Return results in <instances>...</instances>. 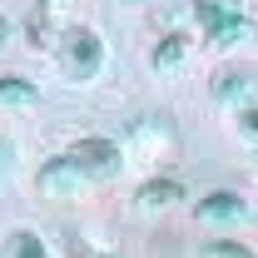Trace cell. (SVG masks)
Wrapping results in <instances>:
<instances>
[{
    "mask_svg": "<svg viewBox=\"0 0 258 258\" xmlns=\"http://www.w3.org/2000/svg\"><path fill=\"white\" fill-rule=\"evenodd\" d=\"M243 209H248V204H243L238 194L219 189V194H209V199H199V209H194V214H199L204 224H233V219H243Z\"/></svg>",
    "mask_w": 258,
    "mask_h": 258,
    "instance_id": "ba28073f",
    "label": "cell"
},
{
    "mask_svg": "<svg viewBox=\"0 0 258 258\" xmlns=\"http://www.w3.org/2000/svg\"><path fill=\"white\" fill-rule=\"evenodd\" d=\"M85 184H90V174L80 169V159H75V154H55V159L35 174V189L45 194V199H80V189H85Z\"/></svg>",
    "mask_w": 258,
    "mask_h": 258,
    "instance_id": "8992f818",
    "label": "cell"
},
{
    "mask_svg": "<svg viewBox=\"0 0 258 258\" xmlns=\"http://www.w3.org/2000/svg\"><path fill=\"white\" fill-rule=\"evenodd\" d=\"M70 154H75L80 169H85L90 179H99V184H104V179H114V174L124 169V154H119V144H114V139H80Z\"/></svg>",
    "mask_w": 258,
    "mask_h": 258,
    "instance_id": "52a82bcc",
    "label": "cell"
},
{
    "mask_svg": "<svg viewBox=\"0 0 258 258\" xmlns=\"http://www.w3.org/2000/svg\"><path fill=\"white\" fill-rule=\"evenodd\" d=\"M0 45H5V15H0Z\"/></svg>",
    "mask_w": 258,
    "mask_h": 258,
    "instance_id": "2e32d148",
    "label": "cell"
},
{
    "mask_svg": "<svg viewBox=\"0 0 258 258\" xmlns=\"http://www.w3.org/2000/svg\"><path fill=\"white\" fill-rule=\"evenodd\" d=\"M99 258H114V253H99Z\"/></svg>",
    "mask_w": 258,
    "mask_h": 258,
    "instance_id": "e0dca14e",
    "label": "cell"
},
{
    "mask_svg": "<svg viewBox=\"0 0 258 258\" xmlns=\"http://www.w3.org/2000/svg\"><path fill=\"white\" fill-rule=\"evenodd\" d=\"M189 10H194V20L204 25L209 45H219V50H228V45H238V40L253 35V25L238 10V0H189Z\"/></svg>",
    "mask_w": 258,
    "mask_h": 258,
    "instance_id": "6da1fadb",
    "label": "cell"
},
{
    "mask_svg": "<svg viewBox=\"0 0 258 258\" xmlns=\"http://www.w3.org/2000/svg\"><path fill=\"white\" fill-rule=\"evenodd\" d=\"M129 149H134V159H159L164 164V159L179 154V134H174V124L164 114H144L129 129Z\"/></svg>",
    "mask_w": 258,
    "mask_h": 258,
    "instance_id": "277c9868",
    "label": "cell"
},
{
    "mask_svg": "<svg viewBox=\"0 0 258 258\" xmlns=\"http://www.w3.org/2000/svg\"><path fill=\"white\" fill-rule=\"evenodd\" d=\"M25 104H35V85L25 75H5L0 80V109H25Z\"/></svg>",
    "mask_w": 258,
    "mask_h": 258,
    "instance_id": "8fae6325",
    "label": "cell"
},
{
    "mask_svg": "<svg viewBox=\"0 0 258 258\" xmlns=\"http://www.w3.org/2000/svg\"><path fill=\"white\" fill-rule=\"evenodd\" d=\"M179 199H184V189H179L174 179H149V184L139 189V199H134V204H139L144 214H154V209H174Z\"/></svg>",
    "mask_w": 258,
    "mask_h": 258,
    "instance_id": "9c48e42d",
    "label": "cell"
},
{
    "mask_svg": "<svg viewBox=\"0 0 258 258\" xmlns=\"http://www.w3.org/2000/svg\"><path fill=\"white\" fill-rule=\"evenodd\" d=\"M209 95L219 99L224 109H243V104H253V99H258V70H253V64H224V70H214Z\"/></svg>",
    "mask_w": 258,
    "mask_h": 258,
    "instance_id": "5b68a950",
    "label": "cell"
},
{
    "mask_svg": "<svg viewBox=\"0 0 258 258\" xmlns=\"http://www.w3.org/2000/svg\"><path fill=\"white\" fill-rule=\"evenodd\" d=\"M75 15H80V0H35L30 25H25L30 45H35V50H55L60 35L75 25Z\"/></svg>",
    "mask_w": 258,
    "mask_h": 258,
    "instance_id": "7a4b0ae2",
    "label": "cell"
},
{
    "mask_svg": "<svg viewBox=\"0 0 258 258\" xmlns=\"http://www.w3.org/2000/svg\"><path fill=\"white\" fill-rule=\"evenodd\" d=\"M204 258H253V253H248L243 243H209V248H204Z\"/></svg>",
    "mask_w": 258,
    "mask_h": 258,
    "instance_id": "4fadbf2b",
    "label": "cell"
},
{
    "mask_svg": "<svg viewBox=\"0 0 258 258\" xmlns=\"http://www.w3.org/2000/svg\"><path fill=\"white\" fill-rule=\"evenodd\" d=\"M5 159H10V139H0V169H5Z\"/></svg>",
    "mask_w": 258,
    "mask_h": 258,
    "instance_id": "9a60e30c",
    "label": "cell"
},
{
    "mask_svg": "<svg viewBox=\"0 0 258 258\" xmlns=\"http://www.w3.org/2000/svg\"><path fill=\"white\" fill-rule=\"evenodd\" d=\"M238 129H243V134H253V139H258V99H253V104H243V109H238Z\"/></svg>",
    "mask_w": 258,
    "mask_h": 258,
    "instance_id": "5bb4252c",
    "label": "cell"
},
{
    "mask_svg": "<svg viewBox=\"0 0 258 258\" xmlns=\"http://www.w3.org/2000/svg\"><path fill=\"white\" fill-rule=\"evenodd\" d=\"M5 258H45V238L30 228H15L10 243H5Z\"/></svg>",
    "mask_w": 258,
    "mask_h": 258,
    "instance_id": "7c38bea8",
    "label": "cell"
},
{
    "mask_svg": "<svg viewBox=\"0 0 258 258\" xmlns=\"http://www.w3.org/2000/svg\"><path fill=\"white\" fill-rule=\"evenodd\" d=\"M184 55H189V40H184V35H159V45H154L149 64H154V70H179Z\"/></svg>",
    "mask_w": 258,
    "mask_h": 258,
    "instance_id": "30bf717a",
    "label": "cell"
},
{
    "mask_svg": "<svg viewBox=\"0 0 258 258\" xmlns=\"http://www.w3.org/2000/svg\"><path fill=\"white\" fill-rule=\"evenodd\" d=\"M99 60H104V45H99L95 30H85V25H70L60 35V64L70 80H95Z\"/></svg>",
    "mask_w": 258,
    "mask_h": 258,
    "instance_id": "3957f363",
    "label": "cell"
}]
</instances>
